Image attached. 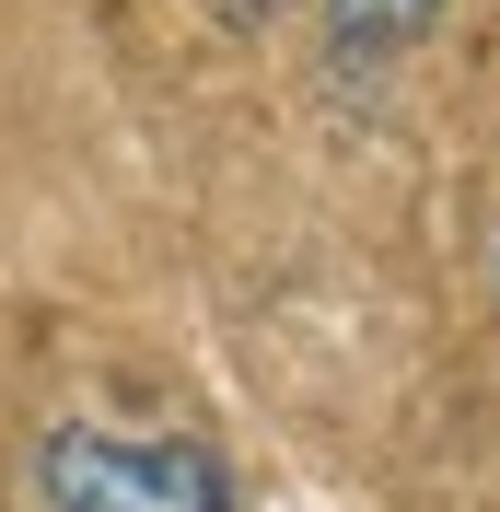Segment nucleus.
<instances>
[{"mask_svg": "<svg viewBox=\"0 0 500 512\" xmlns=\"http://www.w3.org/2000/svg\"><path fill=\"white\" fill-rule=\"evenodd\" d=\"M442 12H454V0H314V24H326V70L361 94V82H384L396 59L431 47Z\"/></svg>", "mask_w": 500, "mask_h": 512, "instance_id": "nucleus-2", "label": "nucleus"}, {"mask_svg": "<svg viewBox=\"0 0 500 512\" xmlns=\"http://www.w3.org/2000/svg\"><path fill=\"white\" fill-rule=\"evenodd\" d=\"M489 280H500V245H489Z\"/></svg>", "mask_w": 500, "mask_h": 512, "instance_id": "nucleus-3", "label": "nucleus"}, {"mask_svg": "<svg viewBox=\"0 0 500 512\" xmlns=\"http://www.w3.org/2000/svg\"><path fill=\"white\" fill-rule=\"evenodd\" d=\"M35 512H233V466L187 431H105V419H59L35 431L24 466Z\"/></svg>", "mask_w": 500, "mask_h": 512, "instance_id": "nucleus-1", "label": "nucleus"}]
</instances>
